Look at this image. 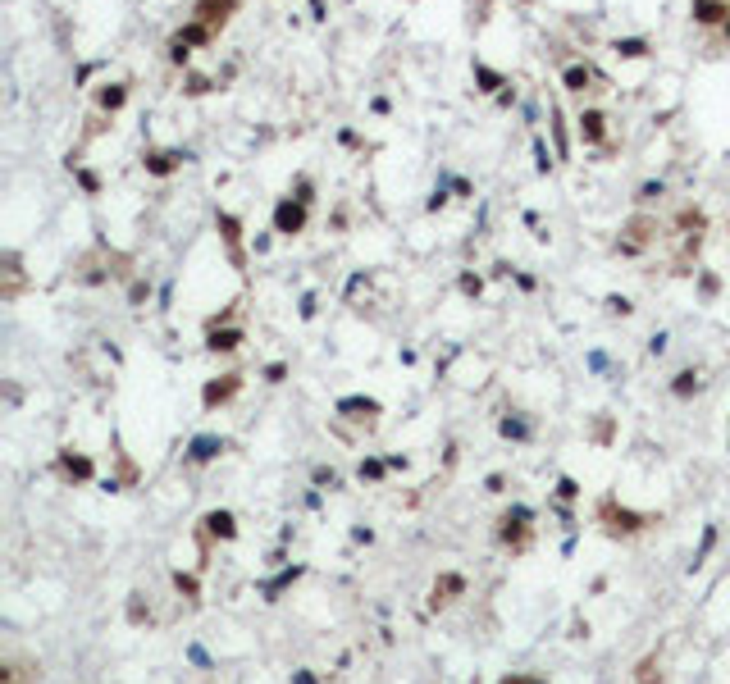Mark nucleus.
Wrapping results in <instances>:
<instances>
[{
  "label": "nucleus",
  "mask_w": 730,
  "mask_h": 684,
  "mask_svg": "<svg viewBox=\"0 0 730 684\" xmlns=\"http://www.w3.org/2000/svg\"><path fill=\"white\" fill-rule=\"evenodd\" d=\"M667 237V224H662L657 215H630L626 224H621V237H617V251L621 256H643V251H652V247Z\"/></svg>",
  "instance_id": "f257e3e1"
},
{
  "label": "nucleus",
  "mask_w": 730,
  "mask_h": 684,
  "mask_svg": "<svg viewBox=\"0 0 730 684\" xmlns=\"http://www.w3.org/2000/svg\"><path fill=\"white\" fill-rule=\"evenodd\" d=\"M233 14H237V0H197V5H192V23H201L206 32H215V37L228 27Z\"/></svg>",
  "instance_id": "f03ea898"
},
{
  "label": "nucleus",
  "mask_w": 730,
  "mask_h": 684,
  "mask_svg": "<svg viewBox=\"0 0 730 684\" xmlns=\"http://www.w3.org/2000/svg\"><path fill=\"white\" fill-rule=\"evenodd\" d=\"M598 520L607 525V534H639V529H648L652 525V516H635V511H617V502L612 497H602V506H598Z\"/></svg>",
  "instance_id": "7ed1b4c3"
},
{
  "label": "nucleus",
  "mask_w": 730,
  "mask_h": 684,
  "mask_svg": "<svg viewBox=\"0 0 730 684\" xmlns=\"http://www.w3.org/2000/svg\"><path fill=\"white\" fill-rule=\"evenodd\" d=\"M0 274H5V283H0V301H18L23 297V287H27V274H23V260H18L14 251H5L0 256Z\"/></svg>",
  "instance_id": "20e7f679"
},
{
  "label": "nucleus",
  "mask_w": 730,
  "mask_h": 684,
  "mask_svg": "<svg viewBox=\"0 0 730 684\" xmlns=\"http://www.w3.org/2000/svg\"><path fill=\"white\" fill-rule=\"evenodd\" d=\"M0 684H37V661H27L23 652H9L0 661Z\"/></svg>",
  "instance_id": "39448f33"
},
{
  "label": "nucleus",
  "mask_w": 730,
  "mask_h": 684,
  "mask_svg": "<svg viewBox=\"0 0 730 684\" xmlns=\"http://www.w3.org/2000/svg\"><path fill=\"white\" fill-rule=\"evenodd\" d=\"M302 224H306V201H283V206L274 210L278 233H302Z\"/></svg>",
  "instance_id": "423d86ee"
},
{
  "label": "nucleus",
  "mask_w": 730,
  "mask_h": 684,
  "mask_svg": "<svg viewBox=\"0 0 730 684\" xmlns=\"http://www.w3.org/2000/svg\"><path fill=\"white\" fill-rule=\"evenodd\" d=\"M694 18L703 27H726L730 23V5H726V0H694Z\"/></svg>",
  "instance_id": "0eeeda50"
},
{
  "label": "nucleus",
  "mask_w": 730,
  "mask_h": 684,
  "mask_svg": "<svg viewBox=\"0 0 730 684\" xmlns=\"http://www.w3.org/2000/svg\"><path fill=\"white\" fill-rule=\"evenodd\" d=\"M580 137H584V147H598V142L607 137V119H602L598 110H584L580 114Z\"/></svg>",
  "instance_id": "6e6552de"
},
{
  "label": "nucleus",
  "mask_w": 730,
  "mask_h": 684,
  "mask_svg": "<svg viewBox=\"0 0 730 684\" xmlns=\"http://www.w3.org/2000/svg\"><path fill=\"white\" fill-rule=\"evenodd\" d=\"M237 388H242V379H237V374H224V379L206 383V392H201V397H206V406H219V402H228Z\"/></svg>",
  "instance_id": "1a4fd4ad"
},
{
  "label": "nucleus",
  "mask_w": 730,
  "mask_h": 684,
  "mask_svg": "<svg viewBox=\"0 0 730 684\" xmlns=\"http://www.w3.org/2000/svg\"><path fill=\"white\" fill-rule=\"evenodd\" d=\"M219 228H224V242H228V256H233V265L242 269L247 256H242V228H237L233 215H219Z\"/></svg>",
  "instance_id": "9d476101"
},
{
  "label": "nucleus",
  "mask_w": 730,
  "mask_h": 684,
  "mask_svg": "<svg viewBox=\"0 0 730 684\" xmlns=\"http://www.w3.org/2000/svg\"><path fill=\"white\" fill-rule=\"evenodd\" d=\"M461 589H466V584H461V575H443V580L434 584V598H429V602H434V607H447V602H452V593H461Z\"/></svg>",
  "instance_id": "9b49d317"
},
{
  "label": "nucleus",
  "mask_w": 730,
  "mask_h": 684,
  "mask_svg": "<svg viewBox=\"0 0 730 684\" xmlns=\"http://www.w3.org/2000/svg\"><path fill=\"white\" fill-rule=\"evenodd\" d=\"M562 78H566V87H571V92H589L593 69H584V64H566V73H562Z\"/></svg>",
  "instance_id": "f8f14e48"
},
{
  "label": "nucleus",
  "mask_w": 730,
  "mask_h": 684,
  "mask_svg": "<svg viewBox=\"0 0 730 684\" xmlns=\"http://www.w3.org/2000/svg\"><path fill=\"white\" fill-rule=\"evenodd\" d=\"M178 165H182L178 151H165V156H147V169H151V173H174Z\"/></svg>",
  "instance_id": "ddd939ff"
},
{
  "label": "nucleus",
  "mask_w": 730,
  "mask_h": 684,
  "mask_svg": "<svg viewBox=\"0 0 730 684\" xmlns=\"http://www.w3.org/2000/svg\"><path fill=\"white\" fill-rule=\"evenodd\" d=\"M635 684H662V666H657V657H643V661H639Z\"/></svg>",
  "instance_id": "4468645a"
},
{
  "label": "nucleus",
  "mask_w": 730,
  "mask_h": 684,
  "mask_svg": "<svg viewBox=\"0 0 730 684\" xmlns=\"http://www.w3.org/2000/svg\"><path fill=\"white\" fill-rule=\"evenodd\" d=\"M237 342H242V333H237V329L233 333H210V347H215V352H233Z\"/></svg>",
  "instance_id": "2eb2a0df"
},
{
  "label": "nucleus",
  "mask_w": 730,
  "mask_h": 684,
  "mask_svg": "<svg viewBox=\"0 0 730 684\" xmlns=\"http://www.w3.org/2000/svg\"><path fill=\"white\" fill-rule=\"evenodd\" d=\"M123 96H128V92H123V87L114 82V87H105V92H101V105H105V110H119V105H123Z\"/></svg>",
  "instance_id": "dca6fc26"
},
{
  "label": "nucleus",
  "mask_w": 730,
  "mask_h": 684,
  "mask_svg": "<svg viewBox=\"0 0 730 684\" xmlns=\"http://www.w3.org/2000/svg\"><path fill=\"white\" fill-rule=\"evenodd\" d=\"M215 447H224V442H215V438H201L192 456H197V461H206V456H215Z\"/></svg>",
  "instance_id": "f3484780"
},
{
  "label": "nucleus",
  "mask_w": 730,
  "mask_h": 684,
  "mask_svg": "<svg viewBox=\"0 0 730 684\" xmlns=\"http://www.w3.org/2000/svg\"><path fill=\"white\" fill-rule=\"evenodd\" d=\"M689 388H698V379H694V374H680V383H676V392H680V397H685V392Z\"/></svg>",
  "instance_id": "a211bd4d"
},
{
  "label": "nucleus",
  "mask_w": 730,
  "mask_h": 684,
  "mask_svg": "<svg viewBox=\"0 0 730 684\" xmlns=\"http://www.w3.org/2000/svg\"><path fill=\"white\" fill-rule=\"evenodd\" d=\"M621 55H643V42H626V46H617Z\"/></svg>",
  "instance_id": "6ab92c4d"
},
{
  "label": "nucleus",
  "mask_w": 730,
  "mask_h": 684,
  "mask_svg": "<svg viewBox=\"0 0 730 684\" xmlns=\"http://www.w3.org/2000/svg\"><path fill=\"white\" fill-rule=\"evenodd\" d=\"M502 684H539V680H521V676H512V680H502Z\"/></svg>",
  "instance_id": "aec40b11"
},
{
  "label": "nucleus",
  "mask_w": 730,
  "mask_h": 684,
  "mask_svg": "<svg viewBox=\"0 0 730 684\" xmlns=\"http://www.w3.org/2000/svg\"><path fill=\"white\" fill-rule=\"evenodd\" d=\"M311 5H315V9H324V0H311Z\"/></svg>",
  "instance_id": "412c9836"
},
{
  "label": "nucleus",
  "mask_w": 730,
  "mask_h": 684,
  "mask_svg": "<svg viewBox=\"0 0 730 684\" xmlns=\"http://www.w3.org/2000/svg\"><path fill=\"white\" fill-rule=\"evenodd\" d=\"M726 5H730V0H726Z\"/></svg>",
  "instance_id": "4be33fe9"
}]
</instances>
